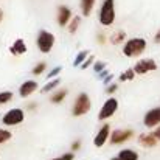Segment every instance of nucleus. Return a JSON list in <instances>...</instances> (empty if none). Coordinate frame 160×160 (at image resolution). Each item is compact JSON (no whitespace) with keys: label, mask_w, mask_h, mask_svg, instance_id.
Segmentation results:
<instances>
[{"label":"nucleus","mask_w":160,"mask_h":160,"mask_svg":"<svg viewBox=\"0 0 160 160\" xmlns=\"http://www.w3.org/2000/svg\"><path fill=\"white\" fill-rule=\"evenodd\" d=\"M157 143H159V140L152 135V132L140 134V137H138V145H142L143 148H154Z\"/></svg>","instance_id":"4468645a"},{"label":"nucleus","mask_w":160,"mask_h":160,"mask_svg":"<svg viewBox=\"0 0 160 160\" xmlns=\"http://www.w3.org/2000/svg\"><path fill=\"white\" fill-rule=\"evenodd\" d=\"M11 137H12V134H11L8 129L0 128V145H3V143L9 142V140H11Z\"/></svg>","instance_id":"393cba45"},{"label":"nucleus","mask_w":160,"mask_h":160,"mask_svg":"<svg viewBox=\"0 0 160 160\" xmlns=\"http://www.w3.org/2000/svg\"><path fill=\"white\" fill-rule=\"evenodd\" d=\"M110 160H121V159H120V157L117 156V157H112V159H110Z\"/></svg>","instance_id":"58836bf2"},{"label":"nucleus","mask_w":160,"mask_h":160,"mask_svg":"<svg viewBox=\"0 0 160 160\" xmlns=\"http://www.w3.org/2000/svg\"><path fill=\"white\" fill-rule=\"evenodd\" d=\"M97 42H98L100 45H103V44H106L107 42V38H106V34H104L103 31H98V33H97Z\"/></svg>","instance_id":"c756f323"},{"label":"nucleus","mask_w":160,"mask_h":160,"mask_svg":"<svg viewBox=\"0 0 160 160\" xmlns=\"http://www.w3.org/2000/svg\"><path fill=\"white\" fill-rule=\"evenodd\" d=\"M146 45H148L146 39H143V38H131V39H128L123 44L121 52H123V56H126V58H137V56H140L146 50Z\"/></svg>","instance_id":"f257e3e1"},{"label":"nucleus","mask_w":160,"mask_h":160,"mask_svg":"<svg viewBox=\"0 0 160 160\" xmlns=\"http://www.w3.org/2000/svg\"><path fill=\"white\" fill-rule=\"evenodd\" d=\"M73 19L72 9L65 5H59L58 6V14H56V22L59 27H68L70 20Z\"/></svg>","instance_id":"9d476101"},{"label":"nucleus","mask_w":160,"mask_h":160,"mask_svg":"<svg viewBox=\"0 0 160 160\" xmlns=\"http://www.w3.org/2000/svg\"><path fill=\"white\" fill-rule=\"evenodd\" d=\"M117 90H118V84H117V82H112V84L106 86V93L107 95H113Z\"/></svg>","instance_id":"c85d7f7f"},{"label":"nucleus","mask_w":160,"mask_h":160,"mask_svg":"<svg viewBox=\"0 0 160 160\" xmlns=\"http://www.w3.org/2000/svg\"><path fill=\"white\" fill-rule=\"evenodd\" d=\"M118 110V100L115 97H109L106 101L103 103V106L98 112V120L100 121H106L109 118H112Z\"/></svg>","instance_id":"423d86ee"},{"label":"nucleus","mask_w":160,"mask_h":160,"mask_svg":"<svg viewBox=\"0 0 160 160\" xmlns=\"http://www.w3.org/2000/svg\"><path fill=\"white\" fill-rule=\"evenodd\" d=\"M79 148H81V140H75L72 143V151H78Z\"/></svg>","instance_id":"2f4dec72"},{"label":"nucleus","mask_w":160,"mask_h":160,"mask_svg":"<svg viewBox=\"0 0 160 160\" xmlns=\"http://www.w3.org/2000/svg\"><path fill=\"white\" fill-rule=\"evenodd\" d=\"M126 41H128V34H126L124 30H117V31H113V33L110 34V38H109V42H110L112 45H120V44H124Z\"/></svg>","instance_id":"2eb2a0df"},{"label":"nucleus","mask_w":160,"mask_h":160,"mask_svg":"<svg viewBox=\"0 0 160 160\" xmlns=\"http://www.w3.org/2000/svg\"><path fill=\"white\" fill-rule=\"evenodd\" d=\"M98 22L101 27H112L115 23V0H103L98 9Z\"/></svg>","instance_id":"f03ea898"},{"label":"nucleus","mask_w":160,"mask_h":160,"mask_svg":"<svg viewBox=\"0 0 160 160\" xmlns=\"http://www.w3.org/2000/svg\"><path fill=\"white\" fill-rule=\"evenodd\" d=\"M61 84V79L59 78H54V79H50L44 87H42V93H48V92H52L53 89H56L58 86Z\"/></svg>","instance_id":"4be33fe9"},{"label":"nucleus","mask_w":160,"mask_h":160,"mask_svg":"<svg viewBox=\"0 0 160 160\" xmlns=\"http://www.w3.org/2000/svg\"><path fill=\"white\" fill-rule=\"evenodd\" d=\"M110 134H112L110 126H109L107 123L106 124H103V126L98 129V132H97V135H95V138H93V145H95L97 148H103L107 142H109Z\"/></svg>","instance_id":"9b49d317"},{"label":"nucleus","mask_w":160,"mask_h":160,"mask_svg":"<svg viewBox=\"0 0 160 160\" xmlns=\"http://www.w3.org/2000/svg\"><path fill=\"white\" fill-rule=\"evenodd\" d=\"M45 68H47V62H38L34 67H33V70H31V73L34 75V76H41L44 72H45Z\"/></svg>","instance_id":"b1692460"},{"label":"nucleus","mask_w":160,"mask_h":160,"mask_svg":"<svg viewBox=\"0 0 160 160\" xmlns=\"http://www.w3.org/2000/svg\"><path fill=\"white\" fill-rule=\"evenodd\" d=\"M23 120H25V112L20 107H12L2 115V123L5 126H17L23 123Z\"/></svg>","instance_id":"39448f33"},{"label":"nucleus","mask_w":160,"mask_h":160,"mask_svg":"<svg viewBox=\"0 0 160 160\" xmlns=\"http://www.w3.org/2000/svg\"><path fill=\"white\" fill-rule=\"evenodd\" d=\"M93 72L97 73V75H100L101 72H104L106 70V62H103V61H97L95 64H93Z\"/></svg>","instance_id":"a878e982"},{"label":"nucleus","mask_w":160,"mask_h":160,"mask_svg":"<svg viewBox=\"0 0 160 160\" xmlns=\"http://www.w3.org/2000/svg\"><path fill=\"white\" fill-rule=\"evenodd\" d=\"M134 72L137 73V76L138 75H146V73H149V72H154V70H157V62L154 61V59H151V58H145V59H138L135 64H134Z\"/></svg>","instance_id":"0eeeda50"},{"label":"nucleus","mask_w":160,"mask_h":160,"mask_svg":"<svg viewBox=\"0 0 160 160\" xmlns=\"http://www.w3.org/2000/svg\"><path fill=\"white\" fill-rule=\"evenodd\" d=\"M89 58V53H87V50H82V52H79V53L75 56V59H73V67H81L82 64H84V61Z\"/></svg>","instance_id":"aec40b11"},{"label":"nucleus","mask_w":160,"mask_h":160,"mask_svg":"<svg viewBox=\"0 0 160 160\" xmlns=\"http://www.w3.org/2000/svg\"><path fill=\"white\" fill-rule=\"evenodd\" d=\"M152 135L160 142V126H157L156 129H152Z\"/></svg>","instance_id":"72a5a7b5"},{"label":"nucleus","mask_w":160,"mask_h":160,"mask_svg":"<svg viewBox=\"0 0 160 160\" xmlns=\"http://www.w3.org/2000/svg\"><path fill=\"white\" fill-rule=\"evenodd\" d=\"M12 97H14V93L9 92V90H3V92H0V106L8 104V103L12 100Z\"/></svg>","instance_id":"5701e85b"},{"label":"nucleus","mask_w":160,"mask_h":160,"mask_svg":"<svg viewBox=\"0 0 160 160\" xmlns=\"http://www.w3.org/2000/svg\"><path fill=\"white\" fill-rule=\"evenodd\" d=\"M93 64H95V58L90 54V56H89V58L84 61V64L81 65V68H82V70H87L89 67H93Z\"/></svg>","instance_id":"bb28decb"},{"label":"nucleus","mask_w":160,"mask_h":160,"mask_svg":"<svg viewBox=\"0 0 160 160\" xmlns=\"http://www.w3.org/2000/svg\"><path fill=\"white\" fill-rule=\"evenodd\" d=\"M154 42H156V44H160V30L156 33V36H154Z\"/></svg>","instance_id":"c9c22d12"},{"label":"nucleus","mask_w":160,"mask_h":160,"mask_svg":"<svg viewBox=\"0 0 160 160\" xmlns=\"http://www.w3.org/2000/svg\"><path fill=\"white\" fill-rule=\"evenodd\" d=\"M135 76H137V73L134 72V68H128V70L121 72V75H120L118 79H120L121 82H124V81H132Z\"/></svg>","instance_id":"412c9836"},{"label":"nucleus","mask_w":160,"mask_h":160,"mask_svg":"<svg viewBox=\"0 0 160 160\" xmlns=\"http://www.w3.org/2000/svg\"><path fill=\"white\" fill-rule=\"evenodd\" d=\"M79 25H81V17H79V16H73V19L70 20V23H68V27H67V31H68L70 34H75V33L78 31Z\"/></svg>","instance_id":"6ab92c4d"},{"label":"nucleus","mask_w":160,"mask_h":160,"mask_svg":"<svg viewBox=\"0 0 160 160\" xmlns=\"http://www.w3.org/2000/svg\"><path fill=\"white\" fill-rule=\"evenodd\" d=\"M36 107H38V104H36V103H30V104L27 106V109H28V110H34Z\"/></svg>","instance_id":"e433bc0d"},{"label":"nucleus","mask_w":160,"mask_h":160,"mask_svg":"<svg viewBox=\"0 0 160 160\" xmlns=\"http://www.w3.org/2000/svg\"><path fill=\"white\" fill-rule=\"evenodd\" d=\"M73 159H75V154L73 152H65V154H62L59 157H54L52 160H73Z\"/></svg>","instance_id":"7c9ffc66"},{"label":"nucleus","mask_w":160,"mask_h":160,"mask_svg":"<svg viewBox=\"0 0 160 160\" xmlns=\"http://www.w3.org/2000/svg\"><path fill=\"white\" fill-rule=\"evenodd\" d=\"M132 137H134V131L132 129H115V131H112L109 142L112 145H121V143L131 140Z\"/></svg>","instance_id":"1a4fd4ad"},{"label":"nucleus","mask_w":160,"mask_h":160,"mask_svg":"<svg viewBox=\"0 0 160 160\" xmlns=\"http://www.w3.org/2000/svg\"><path fill=\"white\" fill-rule=\"evenodd\" d=\"M2 20H3V11L0 9V22H2Z\"/></svg>","instance_id":"4c0bfd02"},{"label":"nucleus","mask_w":160,"mask_h":160,"mask_svg":"<svg viewBox=\"0 0 160 160\" xmlns=\"http://www.w3.org/2000/svg\"><path fill=\"white\" fill-rule=\"evenodd\" d=\"M28 52V48H27V44H25V41L23 39H16L12 44H11V47H9V53L12 54V56H22V54H25Z\"/></svg>","instance_id":"ddd939ff"},{"label":"nucleus","mask_w":160,"mask_h":160,"mask_svg":"<svg viewBox=\"0 0 160 160\" xmlns=\"http://www.w3.org/2000/svg\"><path fill=\"white\" fill-rule=\"evenodd\" d=\"M118 157L121 160H138V152L137 151H134V149H131V148H124V149H121L120 152H118Z\"/></svg>","instance_id":"f3484780"},{"label":"nucleus","mask_w":160,"mask_h":160,"mask_svg":"<svg viewBox=\"0 0 160 160\" xmlns=\"http://www.w3.org/2000/svg\"><path fill=\"white\" fill-rule=\"evenodd\" d=\"M67 95H68V90H67V89H58V90L53 92L50 101H52L53 104H59V103H62V101L67 98Z\"/></svg>","instance_id":"a211bd4d"},{"label":"nucleus","mask_w":160,"mask_h":160,"mask_svg":"<svg viewBox=\"0 0 160 160\" xmlns=\"http://www.w3.org/2000/svg\"><path fill=\"white\" fill-rule=\"evenodd\" d=\"M95 3H97V0H81V2H79L81 14H82L84 17L90 16V12H92L93 8H95Z\"/></svg>","instance_id":"dca6fc26"},{"label":"nucleus","mask_w":160,"mask_h":160,"mask_svg":"<svg viewBox=\"0 0 160 160\" xmlns=\"http://www.w3.org/2000/svg\"><path fill=\"white\" fill-rule=\"evenodd\" d=\"M54 41H56V38H54L53 33H50L47 30H41L36 36V47L41 53L47 54L54 47Z\"/></svg>","instance_id":"20e7f679"},{"label":"nucleus","mask_w":160,"mask_h":160,"mask_svg":"<svg viewBox=\"0 0 160 160\" xmlns=\"http://www.w3.org/2000/svg\"><path fill=\"white\" fill-rule=\"evenodd\" d=\"M112 79H113V75L110 73L109 76H106V78H104V81H103V82H104L106 86H109V84H112Z\"/></svg>","instance_id":"f704fd0d"},{"label":"nucleus","mask_w":160,"mask_h":160,"mask_svg":"<svg viewBox=\"0 0 160 160\" xmlns=\"http://www.w3.org/2000/svg\"><path fill=\"white\" fill-rule=\"evenodd\" d=\"M109 75H110V73H109V70H104V72H101V73H100V75H98V79H101V81H104V78H106V76H109Z\"/></svg>","instance_id":"473e14b6"},{"label":"nucleus","mask_w":160,"mask_h":160,"mask_svg":"<svg viewBox=\"0 0 160 160\" xmlns=\"http://www.w3.org/2000/svg\"><path fill=\"white\" fill-rule=\"evenodd\" d=\"M38 89H39V84H38L34 79H27L25 82L20 84V87H19V95H20V98H28V97H31Z\"/></svg>","instance_id":"f8f14e48"},{"label":"nucleus","mask_w":160,"mask_h":160,"mask_svg":"<svg viewBox=\"0 0 160 160\" xmlns=\"http://www.w3.org/2000/svg\"><path fill=\"white\" fill-rule=\"evenodd\" d=\"M143 124L148 129H156L157 126H160V106L149 109L145 117H143Z\"/></svg>","instance_id":"6e6552de"},{"label":"nucleus","mask_w":160,"mask_h":160,"mask_svg":"<svg viewBox=\"0 0 160 160\" xmlns=\"http://www.w3.org/2000/svg\"><path fill=\"white\" fill-rule=\"evenodd\" d=\"M62 72V67H54L53 70H50L48 72V75H47V78H48V81L50 79H54V78H58V75Z\"/></svg>","instance_id":"cd10ccee"},{"label":"nucleus","mask_w":160,"mask_h":160,"mask_svg":"<svg viewBox=\"0 0 160 160\" xmlns=\"http://www.w3.org/2000/svg\"><path fill=\"white\" fill-rule=\"evenodd\" d=\"M92 109V101H90V97L87 93H79L76 98H75V103L72 106V115L73 117H84L86 113H89V110Z\"/></svg>","instance_id":"7ed1b4c3"}]
</instances>
